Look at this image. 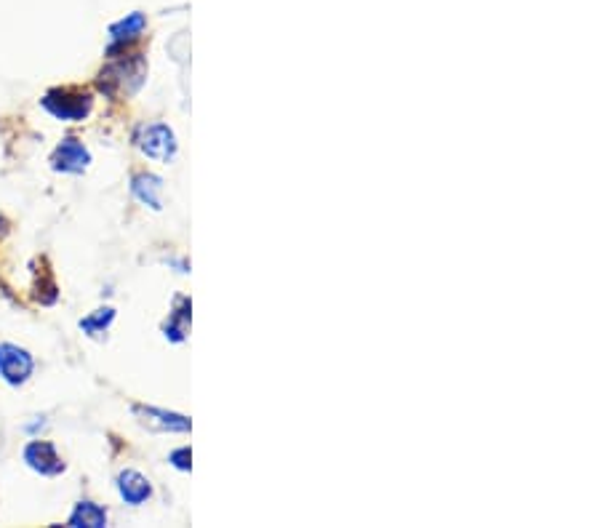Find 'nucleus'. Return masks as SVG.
<instances>
[{
	"label": "nucleus",
	"instance_id": "9b49d317",
	"mask_svg": "<svg viewBox=\"0 0 600 528\" xmlns=\"http://www.w3.org/2000/svg\"><path fill=\"white\" fill-rule=\"evenodd\" d=\"M70 526L104 528L107 526V510L94 502H78V507L70 515Z\"/></svg>",
	"mask_w": 600,
	"mask_h": 528
},
{
	"label": "nucleus",
	"instance_id": "f8f14e48",
	"mask_svg": "<svg viewBox=\"0 0 600 528\" xmlns=\"http://www.w3.org/2000/svg\"><path fill=\"white\" fill-rule=\"evenodd\" d=\"M112 320H115V310H112V307H102V310L91 312L88 318L80 320V328H83L88 336H102L104 331L110 328Z\"/></svg>",
	"mask_w": 600,
	"mask_h": 528
},
{
	"label": "nucleus",
	"instance_id": "423d86ee",
	"mask_svg": "<svg viewBox=\"0 0 600 528\" xmlns=\"http://www.w3.org/2000/svg\"><path fill=\"white\" fill-rule=\"evenodd\" d=\"M134 414L142 416V422L152 430L190 432V419L182 414H171V411H163V408L155 406H134Z\"/></svg>",
	"mask_w": 600,
	"mask_h": 528
},
{
	"label": "nucleus",
	"instance_id": "1a4fd4ad",
	"mask_svg": "<svg viewBox=\"0 0 600 528\" xmlns=\"http://www.w3.org/2000/svg\"><path fill=\"white\" fill-rule=\"evenodd\" d=\"M160 192H163V179H160V176L142 171V174H136L134 179H131V195H134L139 203H144V206L155 208V211L163 208Z\"/></svg>",
	"mask_w": 600,
	"mask_h": 528
},
{
	"label": "nucleus",
	"instance_id": "20e7f679",
	"mask_svg": "<svg viewBox=\"0 0 600 528\" xmlns=\"http://www.w3.org/2000/svg\"><path fill=\"white\" fill-rule=\"evenodd\" d=\"M91 163V152L80 139L75 136H67L62 139V144L56 147L54 155H51V168L54 171H62V174H83Z\"/></svg>",
	"mask_w": 600,
	"mask_h": 528
},
{
	"label": "nucleus",
	"instance_id": "7ed1b4c3",
	"mask_svg": "<svg viewBox=\"0 0 600 528\" xmlns=\"http://www.w3.org/2000/svg\"><path fill=\"white\" fill-rule=\"evenodd\" d=\"M32 371H35V360H32L30 352L19 344H0V376H3V382L19 387L30 379Z\"/></svg>",
	"mask_w": 600,
	"mask_h": 528
},
{
	"label": "nucleus",
	"instance_id": "f257e3e1",
	"mask_svg": "<svg viewBox=\"0 0 600 528\" xmlns=\"http://www.w3.org/2000/svg\"><path fill=\"white\" fill-rule=\"evenodd\" d=\"M43 107H46L56 120H83L94 107V99L88 91L80 88H54L43 96Z\"/></svg>",
	"mask_w": 600,
	"mask_h": 528
},
{
	"label": "nucleus",
	"instance_id": "0eeeda50",
	"mask_svg": "<svg viewBox=\"0 0 600 528\" xmlns=\"http://www.w3.org/2000/svg\"><path fill=\"white\" fill-rule=\"evenodd\" d=\"M118 494L120 499L131 507H139L152 496V486L150 480L144 478L142 472L136 470H123L118 475Z\"/></svg>",
	"mask_w": 600,
	"mask_h": 528
},
{
	"label": "nucleus",
	"instance_id": "39448f33",
	"mask_svg": "<svg viewBox=\"0 0 600 528\" xmlns=\"http://www.w3.org/2000/svg\"><path fill=\"white\" fill-rule=\"evenodd\" d=\"M24 462L27 467L40 475H46V478H54L59 472H64V462L59 451H56L54 443H48V440H32L24 446Z\"/></svg>",
	"mask_w": 600,
	"mask_h": 528
},
{
	"label": "nucleus",
	"instance_id": "9d476101",
	"mask_svg": "<svg viewBox=\"0 0 600 528\" xmlns=\"http://www.w3.org/2000/svg\"><path fill=\"white\" fill-rule=\"evenodd\" d=\"M190 315H192L190 299H187V296H176L174 312L168 315V323L163 326L166 339H171V342H184V339H187V331H190Z\"/></svg>",
	"mask_w": 600,
	"mask_h": 528
},
{
	"label": "nucleus",
	"instance_id": "f03ea898",
	"mask_svg": "<svg viewBox=\"0 0 600 528\" xmlns=\"http://www.w3.org/2000/svg\"><path fill=\"white\" fill-rule=\"evenodd\" d=\"M134 142L147 158L158 163H171L176 155V136L166 123H144L136 128Z\"/></svg>",
	"mask_w": 600,
	"mask_h": 528
},
{
	"label": "nucleus",
	"instance_id": "ddd939ff",
	"mask_svg": "<svg viewBox=\"0 0 600 528\" xmlns=\"http://www.w3.org/2000/svg\"><path fill=\"white\" fill-rule=\"evenodd\" d=\"M192 451L187 446H182V448H176V451H171V456H168V462L174 464L176 470H182V472H190V467H192Z\"/></svg>",
	"mask_w": 600,
	"mask_h": 528
},
{
	"label": "nucleus",
	"instance_id": "6e6552de",
	"mask_svg": "<svg viewBox=\"0 0 600 528\" xmlns=\"http://www.w3.org/2000/svg\"><path fill=\"white\" fill-rule=\"evenodd\" d=\"M144 27H147V16H144L142 11L126 14L123 19H118L115 24H110V48L134 43V40L144 32Z\"/></svg>",
	"mask_w": 600,
	"mask_h": 528
}]
</instances>
